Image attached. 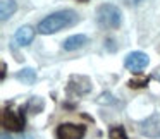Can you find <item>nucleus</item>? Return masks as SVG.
<instances>
[{"instance_id": "f257e3e1", "label": "nucleus", "mask_w": 160, "mask_h": 139, "mask_svg": "<svg viewBox=\"0 0 160 139\" xmlns=\"http://www.w3.org/2000/svg\"><path fill=\"white\" fill-rule=\"evenodd\" d=\"M78 21H79V17H78V14L74 11H69V9L67 11H59V12L47 16L38 24V31L42 35H53V33H59L60 29L74 26Z\"/></svg>"}, {"instance_id": "a211bd4d", "label": "nucleus", "mask_w": 160, "mask_h": 139, "mask_svg": "<svg viewBox=\"0 0 160 139\" xmlns=\"http://www.w3.org/2000/svg\"><path fill=\"white\" fill-rule=\"evenodd\" d=\"M79 2H88V0H79Z\"/></svg>"}, {"instance_id": "20e7f679", "label": "nucleus", "mask_w": 160, "mask_h": 139, "mask_svg": "<svg viewBox=\"0 0 160 139\" xmlns=\"http://www.w3.org/2000/svg\"><path fill=\"white\" fill-rule=\"evenodd\" d=\"M148 64H150V59H148V55L143 53V52H131V53H128V57L124 59L126 69H129L131 72H139V70H143Z\"/></svg>"}, {"instance_id": "423d86ee", "label": "nucleus", "mask_w": 160, "mask_h": 139, "mask_svg": "<svg viewBox=\"0 0 160 139\" xmlns=\"http://www.w3.org/2000/svg\"><path fill=\"white\" fill-rule=\"evenodd\" d=\"M139 131L148 137H160V113H153L145 122H141Z\"/></svg>"}, {"instance_id": "39448f33", "label": "nucleus", "mask_w": 160, "mask_h": 139, "mask_svg": "<svg viewBox=\"0 0 160 139\" xmlns=\"http://www.w3.org/2000/svg\"><path fill=\"white\" fill-rule=\"evenodd\" d=\"M86 127L78 124H62L57 129V139H83Z\"/></svg>"}, {"instance_id": "2eb2a0df", "label": "nucleus", "mask_w": 160, "mask_h": 139, "mask_svg": "<svg viewBox=\"0 0 160 139\" xmlns=\"http://www.w3.org/2000/svg\"><path fill=\"white\" fill-rule=\"evenodd\" d=\"M5 77V64H2V79Z\"/></svg>"}, {"instance_id": "9b49d317", "label": "nucleus", "mask_w": 160, "mask_h": 139, "mask_svg": "<svg viewBox=\"0 0 160 139\" xmlns=\"http://www.w3.org/2000/svg\"><path fill=\"white\" fill-rule=\"evenodd\" d=\"M16 79L24 83V84H33L36 81V72L31 67H24L22 70H19V72L16 74Z\"/></svg>"}, {"instance_id": "6e6552de", "label": "nucleus", "mask_w": 160, "mask_h": 139, "mask_svg": "<svg viewBox=\"0 0 160 139\" xmlns=\"http://www.w3.org/2000/svg\"><path fill=\"white\" fill-rule=\"evenodd\" d=\"M86 43H88V36L86 35H72L64 41L62 48L66 50V52H74V50L83 48Z\"/></svg>"}, {"instance_id": "4468645a", "label": "nucleus", "mask_w": 160, "mask_h": 139, "mask_svg": "<svg viewBox=\"0 0 160 139\" xmlns=\"http://www.w3.org/2000/svg\"><path fill=\"white\" fill-rule=\"evenodd\" d=\"M110 139H128V136L122 127H114L110 129Z\"/></svg>"}, {"instance_id": "f03ea898", "label": "nucleus", "mask_w": 160, "mask_h": 139, "mask_svg": "<svg viewBox=\"0 0 160 139\" xmlns=\"http://www.w3.org/2000/svg\"><path fill=\"white\" fill-rule=\"evenodd\" d=\"M97 22L102 28L107 29H117L122 22L121 9L114 4H102L97 9Z\"/></svg>"}, {"instance_id": "ddd939ff", "label": "nucleus", "mask_w": 160, "mask_h": 139, "mask_svg": "<svg viewBox=\"0 0 160 139\" xmlns=\"http://www.w3.org/2000/svg\"><path fill=\"white\" fill-rule=\"evenodd\" d=\"M146 84H148V77H143V76L132 77V79L129 81V86L131 88H143V86H146Z\"/></svg>"}, {"instance_id": "1a4fd4ad", "label": "nucleus", "mask_w": 160, "mask_h": 139, "mask_svg": "<svg viewBox=\"0 0 160 139\" xmlns=\"http://www.w3.org/2000/svg\"><path fill=\"white\" fill-rule=\"evenodd\" d=\"M33 38H35V31H33V28H29V26L19 28L18 31H16V35H14V40H16V43H18L19 46L29 45V43L33 41Z\"/></svg>"}, {"instance_id": "f8f14e48", "label": "nucleus", "mask_w": 160, "mask_h": 139, "mask_svg": "<svg viewBox=\"0 0 160 139\" xmlns=\"http://www.w3.org/2000/svg\"><path fill=\"white\" fill-rule=\"evenodd\" d=\"M43 108H45V101L40 96H33L31 100L28 101V105H26V110L31 112V113H40Z\"/></svg>"}, {"instance_id": "0eeeda50", "label": "nucleus", "mask_w": 160, "mask_h": 139, "mask_svg": "<svg viewBox=\"0 0 160 139\" xmlns=\"http://www.w3.org/2000/svg\"><path fill=\"white\" fill-rule=\"evenodd\" d=\"M69 89L78 94H86L88 91H91V81L86 76H71Z\"/></svg>"}, {"instance_id": "9d476101", "label": "nucleus", "mask_w": 160, "mask_h": 139, "mask_svg": "<svg viewBox=\"0 0 160 139\" xmlns=\"http://www.w3.org/2000/svg\"><path fill=\"white\" fill-rule=\"evenodd\" d=\"M18 5H16L14 0H2L0 2V14H2V21H7L12 14L16 12Z\"/></svg>"}, {"instance_id": "dca6fc26", "label": "nucleus", "mask_w": 160, "mask_h": 139, "mask_svg": "<svg viewBox=\"0 0 160 139\" xmlns=\"http://www.w3.org/2000/svg\"><path fill=\"white\" fill-rule=\"evenodd\" d=\"M139 2H141V0H128V4H139Z\"/></svg>"}, {"instance_id": "7ed1b4c3", "label": "nucleus", "mask_w": 160, "mask_h": 139, "mask_svg": "<svg viewBox=\"0 0 160 139\" xmlns=\"http://www.w3.org/2000/svg\"><path fill=\"white\" fill-rule=\"evenodd\" d=\"M2 125H4V129H9L12 132H21L24 129V118L18 112L11 110V108H5L2 112Z\"/></svg>"}, {"instance_id": "f3484780", "label": "nucleus", "mask_w": 160, "mask_h": 139, "mask_svg": "<svg viewBox=\"0 0 160 139\" xmlns=\"http://www.w3.org/2000/svg\"><path fill=\"white\" fill-rule=\"evenodd\" d=\"M2 139H11V137L7 136V132H2Z\"/></svg>"}]
</instances>
